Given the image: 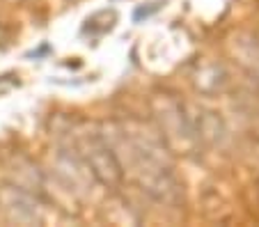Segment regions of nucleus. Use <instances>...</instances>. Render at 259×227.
Here are the masks:
<instances>
[{
	"mask_svg": "<svg viewBox=\"0 0 259 227\" xmlns=\"http://www.w3.org/2000/svg\"><path fill=\"white\" fill-rule=\"evenodd\" d=\"M85 161H88V168L92 170V174L103 181L106 186H115V184L122 181V165L115 158V154L110 152L108 145H103L99 138L88 140L85 145Z\"/></svg>",
	"mask_w": 259,
	"mask_h": 227,
	"instance_id": "f257e3e1",
	"label": "nucleus"
}]
</instances>
